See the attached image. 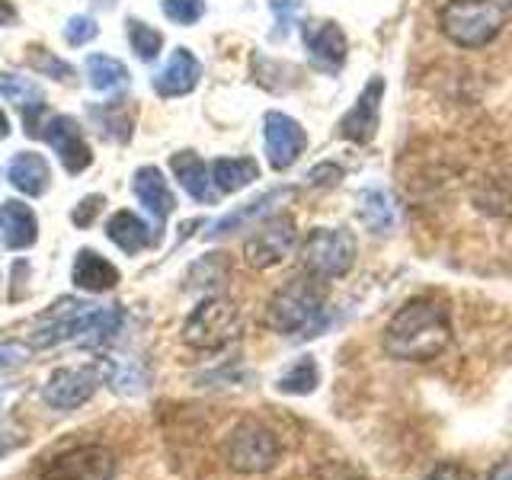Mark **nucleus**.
Instances as JSON below:
<instances>
[{"label": "nucleus", "instance_id": "1", "mask_svg": "<svg viewBox=\"0 0 512 480\" xmlns=\"http://www.w3.org/2000/svg\"><path fill=\"white\" fill-rule=\"evenodd\" d=\"M452 343L448 308L432 298H413L384 327V352L400 362H432Z\"/></svg>", "mask_w": 512, "mask_h": 480}, {"label": "nucleus", "instance_id": "2", "mask_svg": "<svg viewBox=\"0 0 512 480\" xmlns=\"http://www.w3.org/2000/svg\"><path fill=\"white\" fill-rule=\"evenodd\" d=\"M122 320H125V314L119 304L103 308V304H90V301H77V298L58 301L39 320L36 346L48 349V346L68 343V340H77L84 346H103L119 333Z\"/></svg>", "mask_w": 512, "mask_h": 480}, {"label": "nucleus", "instance_id": "3", "mask_svg": "<svg viewBox=\"0 0 512 480\" xmlns=\"http://www.w3.org/2000/svg\"><path fill=\"white\" fill-rule=\"evenodd\" d=\"M269 327L282 336L308 340L327 327V301L320 279L298 276L288 279L269 301Z\"/></svg>", "mask_w": 512, "mask_h": 480}, {"label": "nucleus", "instance_id": "4", "mask_svg": "<svg viewBox=\"0 0 512 480\" xmlns=\"http://www.w3.org/2000/svg\"><path fill=\"white\" fill-rule=\"evenodd\" d=\"M506 10L496 0H448L439 13V29L461 48H484L500 36Z\"/></svg>", "mask_w": 512, "mask_h": 480}, {"label": "nucleus", "instance_id": "5", "mask_svg": "<svg viewBox=\"0 0 512 480\" xmlns=\"http://www.w3.org/2000/svg\"><path fill=\"white\" fill-rule=\"evenodd\" d=\"M224 458L237 474H266L279 464L282 442L266 423L244 420L231 429L228 442H224Z\"/></svg>", "mask_w": 512, "mask_h": 480}, {"label": "nucleus", "instance_id": "6", "mask_svg": "<svg viewBox=\"0 0 512 480\" xmlns=\"http://www.w3.org/2000/svg\"><path fill=\"white\" fill-rule=\"evenodd\" d=\"M240 336V311L231 298H205L183 324V343L202 352L231 346Z\"/></svg>", "mask_w": 512, "mask_h": 480}, {"label": "nucleus", "instance_id": "7", "mask_svg": "<svg viewBox=\"0 0 512 480\" xmlns=\"http://www.w3.org/2000/svg\"><path fill=\"white\" fill-rule=\"evenodd\" d=\"M356 263V237L343 228H314L301 244V266L308 276L327 282L343 279Z\"/></svg>", "mask_w": 512, "mask_h": 480}, {"label": "nucleus", "instance_id": "8", "mask_svg": "<svg viewBox=\"0 0 512 480\" xmlns=\"http://www.w3.org/2000/svg\"><path fill=\"white\" fill-rule=\"evenodd\" d=\"M112 474L116 455L106 445H74L48 458L36 480H112Z\"/></svg>", "mask_w": 512, "mask_h": 480}, {"label": "nucleus", "instance_id": "9", "mask_svg": "<svg viewBox=\"0 0 512 480\" xmlns=\"http://www.w3.org/2000/svg\"><path fill=\"white\" fill-rule=\"evenodd\" d=\"M100 368L96 365H68V368H55L48 375L42 400L55 410H77L84 407L87 400L100 388Z\"/></svg>", "mask_w": 512, "mask_h": 480}, {"label": "nucleus", "instance_id": "10", "mask_svg": "<svg viewBox=\"0 0 512 480\" xmlns=\"http://www.w3.org/2000/svg\"><path fill=\"white\" fill-rule=\"evenodd\" d=\"M295 247H298L295 221L288 215H279V218L263 221L260 228L250 234V240L244 244V256L253 269H269V266H279L285 256H292Z\"/></svg>", "mask_w": 512, "mask_h": 480}, {"label": "nucleus", "instance_id": "11", "mask_svg": "<svg viewBox=\"0 0 512 480\" xmlns=\"http://www.w3.org/2000/svg\"><path fill=\"white\" fill-rule=\"evenodd\" d=\"M304 144H308V135L304 128L285 116V112H269L266 116V157L272 170H288L301 157Z\"/></svg>", "mask_w": 512, "mask_h": 480}, {"label": "nucleus", "instance_id": "12", "mask_svg": "<svg viewBox=\"0 0 512 480\" xmlns=\"http://www.w3.org/2000/svg\"><path fill=\"white\" fill-rule=\"evenodd\" d=\"M381 96H384V77H372L359 93L356 106H352L343 122H340V135L346 141L368 144L378 132V119H381Z\"/></svg>", "mask_w": 512, "mask_h": 480}, {"label": "nucleus", "instance_id": "13", "mask_svg": "<svg viewBox=\"0 0 512 480\" xmlns=\"http://www.w3.org/2000/svg\"><path fill=\"white\" fill-rule=\"evenodd\" d=\"M42 135L58 151L61 164H64V170H68V173H80V170L90 167L93 154H90L87 141H84V128H80L74 119H68V116H52V119L45 122Z\"/></svg>", "mask_w": 512, "mask_h": 480}, {"label": "nucleus", "instance_id": "14", "mask_svg": "<svg viewBox=\"0 0 512 480\" xmlns=\"http://www.w3.org/2000/svg\"><path fill=\"white\" fill-rule=\"evenodd\" d=\"M301 36H304V48H308L314 68L327 71V74H336V71L343 68L349 45H346V32L340 26L330 23V20H324V23H308Z\"/></svg>", "mask_w": 512, "mask_h": 480}, {"label": "nucleus", "instance_id": "15", "mask_svg": "<svg viewBox=\"0 0 512 480\" xmlns=\"http://www.w3.org/2000/svg\"><path fill=\"white\" fill-rule=\"evenodd\" d=\"M199 77H202L199 58L192 55L189 48H176V52L170 55V61L154 77V87L160 96H186V93L196 90Z\"/></svg>", "mask_w": 512, "mask_h": 480}, {"label": "nucleus", "instance_id": "16", "mask_svg": "<svg viewBox=\"0 0 512 480\" xmlns=\"http://www.w3.org/2000/svg\"><path fill=\"white\" fill-rule=\"evenodd\" d=\"M36 237H39V221L26 202L16 199L0 202V240H4V247L26 250L36 244Z\"/></svg>", "mask_w": 512, "mask_h": 480}, {"label": "nucleus", "instance_id": "17", "mask_svg": "<svg viewBox=\"0 0 512 480\" xmlns=\"http://www.w3.org/2000/svg\"><path fill=\"white\" fill-rule=\"evenodd\" d=\"M135 196L138 202L144 205V212H148L157 224H164L170 215H173V208H176V199H173V192L164 180V173H160L157 167H141L135 173Z\"/></svg>", "mask_w": 512, "mask_h": 480}, {"label": "nucleus", "instance_id": "18", "mask_svg": "<svg viewBox=\"0 0 512 480\" xmlns=\"http://www.w3.org/2000/svg\"><path fill=\"white\" fill-rule=\"evenodd\" d=\"M0 93L23 112L26 119V132L32 138H39V128H36V116L45 109V93L32 77H20V74H0Z\"/></svg>", "mask_w": 512, "mask_h": 480}, {"label": "nucleus", "instance_id": "19", "mask_svg": "<svg viewBox=\"0 0 512 480\" xmlns=\"http://www.w3.org/2000/svg\"><path fill=\"white\" fill-rule=\"evenodd\" d=\"M71 279L77 288H84V292H109L112 285L119 282V269L112 266L103 253L96 250H80L77 260H74V269H71Z\"/></svg>", "mask_w": 512, "mask_h": 480}, {"label": "nucleus", "instance_id": "20", "mask_svg": "<svg viewBox=\"0 0 512 480\" xmlns=\"http://www.w3.org/2000/svg\"><path fill=\"white\" fill-rule=\"evenodd\" d=\"M7 180L26 192V196H42L48 189V180H52V170H48L45 157L36 151H20L7 167Z\"/></svg>", "mask_w": 512, "mask_h": 480}, {"label": "nucleus", "instance_id": "21", "mask_svg": "<svg viewBox=\"0 0 512 480\" xmlns=\"http://www.w3.org/2000/svg\"><path fill=\"white\" fill-rule=\"evenodd\" d=\"M295 196V189H288V186H282V189H272V192H266V196H260V199H253L250 205H244V208H234L231 215H224L218 224H215V231H208V237H218V234H234V231H240L244 224H253L256 218H266L272 208H276V202H285V199H292Z\"/></svg>", "mask_w": 512, "mask_h": 480}, {"label": "nucleus", "instance_id": "22", "mask_svg": "<svg viewBox=\"0 0 512 480\" xmlns=\"http://www.w3.org/2000/svg\"><path fill=\"white\" fill-rule=\"evenodd\" d=\"M170 170H173V176L180 180V186L189 192L192 199H199V202H215L212 180H208V170H205V164H202V157H199V154H192V151L173 154V157H170Z\"/></svg>", "mask_w": 512, "mask_h": 480}, {"label": "nucleus", "instance_id": "23", "mask_svg": "<svg viewBox=\"0 0 512 480\" xmlns=\"http://www.w3.org/2000/svg\"><path fill=\"white\" fill-rule=\"evenodd\" d=\"M151 228L144 224L138 215H132V212H116L109 221H106V237L116 244L122 253H128V256H135V253H141L144 247H151L154 244V237L148 234Z\"/></svg>", "mask_w": 512, "mask_h": 480}, {"label": "nucleus", "instance_id": "24", "mask_svg": "<svg viewBox=\"0 0 512 480\" xmlns=\"http://www.w3.org/2000/svg\"><path fill=\"white\" fill-rule=\"evenodd\" d=\"M256 176H260V167L250 157H221L212 164V183L218 192H237L250 186Z\"/></svg>", "mask_w": 512, "mask_h": 480}, {"label": "nucleus", "instance_id": "25", "mask_svg": "<svg viewBox=\"0 0 512 480\" xmlns=\"http://www.w3.org/2000/svg\"><path fill=\"white\" fill-rule=\"evenodd\" d=\"M359 218L368 231L388 234L394 228V205L384 189H362L359 192Z\"/></svg>", "mask_w": 512, "mask_h": 480}, {"label": "nucleus", "instance_id": "26", "mask_svg": "<svg viewBox=\"0 0 512 480\" xmlns=\"http://www.w3.org/2000/svg\"><path fill=\"white\" fill-rule=\"evenodd\" d=\"M96 368H100V378H103L116 394H138V391L148 388V384H144L141 368H138L132 359H112V356H103L100 362H96Z\"/></svg>", "mask_w": 512, "mask_h": 480}, {"label": "nucleus", "instance_id": "27", "mask_svg": "<svg viewBox=\"0 0 512 480\" xmlns=\"http://www.w3.org/2000/svg\"><path fill=\"white\" fill-rule=\"evenodd\" d=\"M320 384V368L311 356H301L295 365H288L285 372L279 375L276 388L282 394H295V397H304V394H314Z\"/></svg>", "mask_w": 512, "mask_h": 480}, {"label": "nucleus", "instance_id": "28", "mask_svg": "<svg viewBox=\"0 0 512 480\" xmlns=\"http://www.w3.org/2000/svg\"><path fill=\"white\" fill-rule=\"evenodd\" d=\"M87 74H90V87L109 93V90H119L128 84V68L122 61L109 58V55H90L87 58Z\"/></svg>", "mask_w": 512, "mask_h": 480}, {"label": "nucleus", "instance_id": "29", "mask_svg": "<svg viewBox=\"0 0 512 480\" xmlns=\"http://www.w3.org/2000/svg\"><path fill=\"white\" fill-rule=\"evenodd\" d=\"M128 42H132V52L141 61H154L160 55V48H164V36L141 20H128Z\"/></svg>", "mask_w": 512, "mask_h": 480}, {"label": "nucleus", "instance_id": "30", "mask_svg": "<svg viewBox=\"0 0 512 480\" xmlns=\"http://www.w3.org/2000/svg\"><path fill=\"white\" fill-rule=\"evenodd\" d=\"M160 10L170 23L176 26H192L196 20H202L205 4L202 0H160Z\"/></svg>", "mask_w": 512, "mask_h": 480}, {"label": "nucleus", "instance_id": "31", "mask_svg": "<svg viewBox=\"0 0 512 480\" xmlns=\"http://www.w3.org/2000/svg\"><path fill=\"white\" fill-rule=\"evenodd\" d=\"M96 119H100V128L116 141H128L132 138V119L119 116V106H106V109H96Z\"/></svg>", "mask_w": 512, "mask_h": 480}, {"label": "nucleus", "instance_id": "32", "mask_svg": "<svg viewBox=\"0 0 512 480\" xmlns=\"http://www.w3.org/2000/svg\"><path fill=\"white\" fill-rule=\"evenodd\" d=\"M96 36H100V26H96V20H90V16H71L68 26H64V39L74 48L87 45Z\"/></svg>", "mask_w": 512, "mask_h": 480}, {"label": "nucleus", "instance_id": "33", "mask_svg": "<svg viewBox=\"0 0 512 480\" xmlns=\"http://www.w3.org/2000/svg\"><path fill=\"white\" fill-rule=\"evenodd\" d=\"M42 55H32V64H36V68H45L52 77H58V80H71L74 77V68L71 64H61L52 52H48V48H39Z\"/></svg>", "mask_w": 512, "mask_h": 480}, {"label": "nucleus", "instance_id": "34", "mask_svg": "<svg viewBox=\"0 0 512 480\" xmlns=\"http://www.w3.org/2000/svg\"><path fill=\"white\" fill-rule=\"evenodd\" d=\"M426 480H474V474L468 468H461V464H455V461H442L426 474Z\"/></svg>", "mask_w": 512, "mask_h": 480}, {"label": "nucleus", "instance_id": "35", "mask_svg": "<svg viewBox=\"0 0 512 480\" xmlns=\"http://www.w3.org/2000/svg\"><path fill=\"white\" fill-rule=\"evenodd\" d=\"M29 359V346L23 343H0V368L23 365Z\"/></svg>", "mask_w": 512, "mask_h": 480}, {"label": "nucleus", "instance_id": "36", "mask_svg": "<svg viewBox=\"0 0 512 480\" xmlns=\"http://www.w3.org/2000/svg\"><path fill=\"white\" fill-rule=\"evenodd\" d=\"M100 208H103V196H87L74 212V224H77V228H87V224L100 215Z\"/></svg>", "mask_w": 512, "mask_h": 480}, {"label": "nucleus", "instance_id": "37", "mask_svg": "<svg viewBox=\"0 0 512 480\" xmlns=\"http://www.w3.org/2000/svg\"><path fill=\"white\" fill-rule=\"evenodd\" d=\"M272 10L279 13V36H285L288 26H292V16L301 10L298 0H272Z\"/></svg>", "mask_w": 512, "mask_h": 480}, {"label": "nucleus", "instance_id": "38", "mask_svg": "<svg viewBox=\"0 0 512 480\" xmlns=\"http://www.w3.org/2000/svg\"><path fill=\"white\" fill-rule=\"evenodd\" d=\"M487 480H512V455H506L503 461H496Z\"/></svg>", "mask_w": 512, "mask_h": 480}, {"label": "nucleus", "instance_id": "39", "mask_svg": "<svg viewBox=\"0 0 512 480\" xmlns=\"http://www.w3.org/2000/svg\"><path fill=\"white\" fill-rule=\"evenodd\" d=\"M16 20V10L7 4V0H0V26H10Z\"/></svg>", "mask_w": 512, "mask_h": 480}, {"label": "nucleus", "instance_id": "40", "mask_svg": "<svg viewBox=\"0 0 512 480\" xmlns=\"http://www.w3.org/2000/svg\"><path fill=\"white\" fill-rule=\"evenodd\" d=\"M7 135H10V122L4 112H0V138H7Z\"/></svg>", "mask_w": 512, "mask_h": 480}, {"label": "nucleus", "instance_id": "41", "mask_svg": "<svg viewBox=\"0 0 512 480\" xmlns=\"http://www.w3.org/2000/svg\"><path fill=\"white\" fill-rule=\"evenodd\" d=\"M336 480H365V477H359V474H343V477H336Z\"/></svg>", "mask_w": 512, "mask_h": 480}]
</instances>
